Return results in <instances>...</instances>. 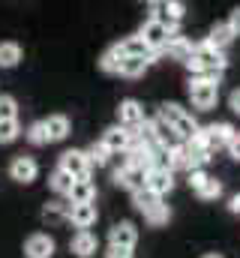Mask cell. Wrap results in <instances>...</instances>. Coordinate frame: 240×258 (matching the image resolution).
I'll return each mask as SVG.
<instances>
[{
  "mask_svg": "<svg viewBox=\"0 0 240 258\" xmlns=\"http://www.w3.org/2000/svg\"><path fill=\"white\" fill-rule=\"evenodd\" d=\"M204 180H207V174H204L201 168H198V171H189V189H195V192H198V189L204 186Z\"/></svg>",
  "mask_w": 240,
  "mask_h": 258,
  "instance_id": "36",
  "label": "cell"
},
{
  "mask_svg": "<svg viewBox=\"0 0 240 258\" xmlns=\"http://www.w3.org/2000/svg\"><path fill=\"white\" fill-rule=\"evenodd\" d=\"M138 36L147 42V48L153 51V54H162V48H165V42H168V30L156 21V18H147L144 24H141V30H138Z\"/></svg>",
  "mask_w": 240,
  "mask_h": 258,
  "instance_id": "7",
  "label": "cell"
},
{
  "mask_svg": "<svg viewBox=\"0 0 240 258\" xmlns=\"http://www.w3.org/2000/svg\"><path fill=\"white\" fill-rule=\"evenodd\" d=\"M150 120V132H153V144L156 147H171V138H174V132H171V126L156 114V117H147Z\"/></svg>",
  "mask_w": 240,
  "mask_h": 258,
  "instance_id": "22",
  "label": "cell"
},
{
  "mask_svg": "<svg viewBox=\"0 0 240 258\" xmlns=\"http://www.w3.org/2000/svg\"><path fill=\"white\" fill-rule=\"evenodd\" d=\"M195 195H198L201 201H216V198L222 195V183H219L216 177H207V180H204V186H201Z\"/></svg>",
  "mask_w": 240,
  "mask_h": 258,
  "instance_id": "34",
  "label": "cell"
},
{
  "mask_svg": "<svg viewBox=\"0 0 240 258\" xmlns=\"http://www.w3.org/2000/svg\"><path fill=\"white\" fill-rule=\"evenodd\" d=\"M96 201V186L90 180H75L72 192H69V204H93Z\"/></svg>",
  "mask_w": 240,
  "mask_h": 258,
  "instance_id": "21",
  "label": "cell"
},
{
  "mask_svg": "<svg viewBox=\"0 0 240 258\" xmlns=\"http://www.w3.org/2000/svg\"><path fill=\"white\" fill-rule=\"evenodd\" d=\"M123 48H120V42L117 45H111V48H105L102 51V57H99V69L105 72V75H120V63H123Z\"/></svg>",
  "mask_w": 240,
  "mask_h": 258,
  "instance_id": "20",
  "label": "cell"
},
{
  "mask_svg": "<svg viewBox=\"0 0 240 258\" xmlns=\"http://www.w3.org/2000/svg\"><path fill=\"white\" fill-rule=\"evenodd\" d=\"M147 66H150V60H141V57H123V63H120V75H123V78H141V75L147 72Z\"/></svg>",
  "mask_w": 240,
  "mask_h": 258,
  "instance_id": "27",
  "label": "cell"
},
{
  "mask_svg": "<svg viewBox=\"0 0 240 258\" xmlns=\"http://www.w3.org/2000/svg\"><path fill=\"white\" fill-rule=\"evenodd\" d=\"M159 201H162V198H156V195L150 192L147 186H144V189H138V192H132V207H135V210H138L141 216H144V213H147L150 207H156Z\"/></svg>",
  "mask_w": 240,
  "mask_h": 258,
  "instance_id": "28",
  "label": "cell"
},
{
  "mask_svg": "<svg viewBox=\"0 0 240 258\" xmlns=\"http://www.w3.org/2000/svg\"><path fill=\"white\" fill-rule=\"evenodd\" d=\"M120 48H123V54H126V57H141V60H150V63H153V57H156V54L147 48V42H144L138 33H135V36H126V39H120Z\"/></svg>",
  "mask_w": 240,
  "mask_h": 258,
  "instance_id": "17",
  "label": "cell"
},
{
  "mask_svg": "<svg viewBox=\"0 0 240 258\" xmlns=\"http://www.w3.org/2000/svg\"><path fill=\"white\" fill-rule=\"evenodd\" d=\"M225 66H228L225 54H222L219 48H213L207 39H204V42H195L192 57L186 60V69H189L195 78H204V81H213V84H219Z\"/></svg>",
  "mask_w": 240,
  "mask_h": 258,
  "instance_id": "1",
  "label": "cell"
},
{
  "mask_svg": "<svg viewBox=\"0 0 240 258\" xmlns=\"http://www.w3.org/2000/svg\"><path fill=\"white\" fill-rule=\"evenodd\" d=\"M87 159H90V165H96V168H102V165H108V159H111V153H108V147L102 144V141H96V144H90L87 150Z\"/></svg>",
  "mask_w": 240,
  "mask_h": 258,
  "instance_id": "31",
  "label": "cell"
},
{
  "mask_svg": "<svg viewBox=\"0 0 240 258\" xmlns=\"http://www.w3.org/2000/svg\"><path fill=\"white\" fill-rule=\"evenodd\" d=\"M150 9H153V15L150 18H156L171 36H177L180 30V18H183V12H186V6L183 3H177V0H159V3H150Z\"/></svg>",
  "mask_w": 240,
  "mask_h": 258,
  "instance_id": "4",
  "label": "cell"
},
{
  "mask_svg": "<svg viewBox=\"0 0 240 258\" xmlns=\"http://www.w3.org/2000/svg\"><path fill=\"white\" fill-rule=\"evenodd\" d=\"M57 168H63L72 180H90V168H93V165H90V159H87L84 150H75V147H72V150H63V153H60Z\"/></svg>",
  "mask_w": 240,
  "mask_h": 258,
  "instance_id": "5",
  "label": "cell"
},
{
  "mask_svg": "<svg viewBox=\"0 0 240 258\" xmlns=\"http://www.w3.org/2000/svg\"><path fill=\"white\" fill-rule=\"evenodd\" d=\"M117 120L123 129H138L147 117H144V108H141L138 99H123L117 105Z\"/></svg>",
  "mask_w": 240,
  "mask_h": 258,
  "instance_id": "13",
  "label": "cell"
},
{
  "mask_svg": "<svg viewBox=\"0 0 240 258\" xmlns=\"http://www.w3.org/2000/svg\"><path fill=\"white\" fill-rule=\"evenodd\" d=\"M201 258H222V255H219V252H204Z\"/></svg>",
  "mask_w": 240,
  "mask_h": 258,
  "instance_id": "42",
  "label": "cell"
},
{
  "mask_svg": "<svg viewBox=\"0 0 240 258\" xmlns=\"http://www.w3.org/2000/svg\"><path fill=\"white\" fill-rule=\"evenodd\" d=\"M231 39H234V30H231V24H228V21H219V24H213V27H210L207 42H210L213 48H219V51H222Z\"/></svg>",
  "mask_w": 240,
  "mask_h": 258,
  "instance_id": "24",
  "label": "cell"
},
{
  "mask_svg": "<svg viewBox=\"0 0 240 258\" xmlns=\"http://www.w3.org/2000/svg\"><path fill=\"white\" fill-rule=\"evenodd\" d=\"M21 63V45L18 42H0V69H15Z\"/></svg>",
  "mask_w": 240,
  "mask_h": 258,
  "instance_id": "26",
  "label": "cell"
},
{
  "mask_svg": "<svg viewBox=\"0 0 240 258\" xmlns=\"http://www.w3.org/2000/svg\"><path fill=\"white\" fill-rule=\"evenodd\" d=\"M228 108H231L234 114H240V87L231 90V96H228Z\"/></svg>",
  "mask_w": 240,
  "mask_h": 258,
  "instance_id": "37",
  "label": "cell"
},
{
  "mask_svg": "<svg viewBox=\"0 0 240 258\" xmlns=\"http://www.w3.org/2000/svg\"><path fill=\"white\" fill-rule=\"evenodd\" d=\"M192 48H195V45H192L186 36H180V33H177V36H168V42H165V48H162V51H165L171 60H183V63H186V60L192 57Z\"/></svg>",
  "mask_w": 240,
  "mask_h": 258,
  "instance_id": "18",
  "label": "cell"
},
{
  "mask_svg": "<svg viewBox=\"0 0 240 258\" xmlns=\"http://www.w3.org/2000/svg\"><path fill=\"white\" fill-rule=\"evenodd\" d=\"M42 222H48V225L69 222V204H63V201H48V204L42 207Z\"/></svg>",
  "mask_w": 240,
  "mask_h": 258,
  "instance_id": "23",
  "label": "cell"
},
{
  "mask_svg": "<svg viewBox=\"0 0 240 258\" xmlns=\"http://www.w3.org/2000/svg\"><path fill=\"white\" fill-rule=\"evenodd\" d=\"M228 24H231V30H234V36H240V6L228 15Z\"/></svg>",
  "mask_w": 240,
  "mask_h": 258,
  "instance_id": "40",
  "label": "cell"
},
{
  "mask_svg": "<svg viewBox=\"0 0 240 258\" xmlns=\"http://www.w3.org/2000/svg\"><path fill=\"white\" fill-rule=\"evenodd\" d=\"M42 123H45V132H48V144L51 141H63L69 135V117L66 114H48Z\"/></svg>",
  "mask_w": 240,
  "mask_h": 258,
  "instance_id": "19",
  "label": "cell"
},
{
  "mask_svg": "<svg viewBox=\"0 0 240 258\" xmlns=\"http://www.w3.org/2000/svg\"><path fill=\"white\" fill-rule=\"evenodd\" d=\"M147 189L156 195V198L168 195L171 189H174V174H171V171H162V168L147 171Z\"/></svg>",
  "mask_w": 240,
  "mask_h": 258,
  "instance_id": "16",
  "label": "cell"
},
{
  "mask_svg": "<svg viewBox=\"0 0 240 258\" xmlns=\"http://www.w3.org/2000/svg\"><path fill=\"white\" fill-rule=\"evenodd\" d=\"M159 117L171 126V132H174V138H180V141H192L195 135H198V123H195V117L186 111V108H180L177 102H165L162 105V111H159Z\"/></svg>",
  "mask_w": 240,
  "mask_h": 258,
  "instance_id": "2",
  "label": "cell"
},
{
  "mask_svg": "<svg viewBox=\"0 0 240 258\" xmlns=\"http://www.w3.org/2000/svg\"><path fill=\"white\" fill-rule=\"evenodd\" d=\"M96 249H99V240L90 234V231H75L72 234V240H69V252L78 258H90L96 255Z\"/></svg>",
  "mask_w": 240,
  "mask_h": 258,
  "instance_id": "15",
  "label": "cell"
},
{
  "mask_svg": "<svg viewBox=\"0 0 240 258\" xmlns=\"http://www.w3.org/2000/svg\"><path fill=\"white\" fill-rule=\"evenodd\" d=\"M105 258H132V249H117V246H108Z\"/></svg>",
  "mask_w": 240,
  "mask_h": 258,
  "instance_id": "38",
  "label": "cell"
},
{
  "mask_svg": "<svg viewBox=\"0 0 240 258\" xmlns=\"http://www.w3.org/2000/svg\"><path fill=\"white\" fill-rule=\"evenodd\" d=\"M114 183H117L120 189L138 192V189L147 186V168H141V165H123V168L114 171Z\"/></svg>",
  "mask_w": 240,
  "mask_h": 258,
  "instance_id": "8",
  "label": "cell"
},
{
  "mask_svg": "<svg viewBox=\"0 0 240 258\" xmlns=\"http://www.w3.org/2000/svg\"><path fill=\"white\" fill-rule=\"evenodd\" d=\"M24 138H27L33 147H42V144H48V132H45V123H42V120L30 123V126H27V132H24Z\"/></svg>",
  "mask_w": 240,
  "mask_h": 258,
  "instance_id": "32",
  "label": "cell"
},
{
  "mask_svg": "<svg viewBox=\"0 0 240 258\" xmlns=\"http://www.w3.org/2000/svg\"><path fill=\"white\" fill-rule=\"evenodd\" d=\"M168 219H171V210H168V204H162V201L144 213V222H147V225H153V228H159V225H168Z\"/></svg>",
  "mask_w": 240,
  "mask_h": 258,
  "instance_id": "29",
  "label": "cell"
},
{
  "mask_svg": "<svg viewBox=\"0 0 240 258\" xmlns=\"http://www.w3.org/2000/svg\"><path fill=\"white\" fill-rule=\"evenodd\" d=\"M105 147H108V153L114 156V153H126L129 150V144H132V129H123L117 123V126H108L105 132H102V138H99Z\"/></svg>",
  "mask_w": 240,
  "mask_h": 258,
  "instance_id": "11",
  "label": "cell"
},
{
  "mask_svg": "<svg viewBox=\"0 0 240 258\" xmlns=\"http://www.w3.org/2000/svg\"><path fill=\"white\" fill-rule=\"evenodd\" d=\"M72 183H75V180H72L63 168H54V171H51V177H48V186H51L57 195H69V192H72Z\"/></svg>",
  "mask_w": 240,
  "mask_h": 258,
  "instance_id": "30",
  "label": "cell"
},
{
  "mask_svg": "<svg viewBox=\"0 0 240 258\" xmlns=\"http://www.w3.org/2000/svg\"><path fill=\"white\" fill-rule=\"evenodd\" d=\"M228 207H231V213H240V195L231 198V204H228Z\"/></svg>",
  "mask_w": 240,
  "mask_h": 258,
  "instance_id": "41",
  "label": "cell"
},
{
  "mask_svg": "<svg viewBox=\"0 0 240 258\" xmlns=\"http://www.w3.org/2000/svg\"><path fill=\"white\" fill-rule=\"evenodd\" d=\"M234 135H237V129L231 126V123H210V126L201 129V138H204V144H207L210 153L219 150V147H228Z\"/></svg>",
  "mask_w": 240,
  "mask_h": 258,
  "instance_id": "6",
  "label": "cell"
},
{
  "mask_svg": "<svg viewBox=\"0 0 240 258\" xmlns=\"http://www.w3.org/2000/svg\"><path fill=\"white\" fill-rule=\"evenodd\" d=\"M174 168H183V171H192V147L186 141L180 144H171V171Z\"/></svg>",
  "mask_w": 240,
  "mask_h": 258,
  "instance_id": "25",
  "label": "cell"
},
{
  "mask_svg": "<svg viewBox=\"0 0 240 258\" xmlns=\"http://www.w3.org/2000/svg\"><path fill=\"white\" fill-rule=\"evenodd\" d=\"M36 174H39V165H36L33 156H15V159L9 162V177H12L15 183H21V186L33 183Z\"/></svg>",
  "mask_w": 240,
  "mask_h": 258,
  "instance_id": "10",
  "label": "cell"
},
{
  "mask_svg": "<svg viewBox=\"0 0 240 258\" xmlns=\"http://www.w3.org/2000/svg\"><path fill=\"white\" fill-rule=\"evenodd\" d=\"M0 120H18V102L9 93H0Z\"/></svg>",
  "mask_w": 240,
  "mask_h": 258,
  "instance_id": "33",
  "label": "cell"
},
{
  "mask_svg": "<svg viewBox=\"0 0 240 258\" xmlns=\"http://www.w3.org/2000/svg\"><path fill=\"white\" fill-rule=\"evenodd\" d=\"M96 204H69V222L78 228V231H87L90 225H96Z\"/></svg>",
  "mask_w": 240,
  "mask_h": 258,
  "instance_id": "14",
  "label": "cell"
},
{
  "mask_svg": "<svg viewBox=\"0 0 240 258\" xmlns=\"http://www.w3.org/2000/svg\"><path fill=\"white\" fill-rule=\"evenodd\" d=\"M186 90H189V99H192V105H195L198 111H210V108H216V102H219V84H213V81L192 78Z\"/></svg>",
  "mask_w": 240,
  "mask_h": 258,
  "instance_id": "3",
  "label": "cell"
},
{
  "mask_svg": "<svg viewBox=\"0 0 240 258\" xmlns=\"http://www.w3.org/2000/svg\"><path fill=\"white\" fill-rule=\"evenodd\" d=\"M54 237L45 231H36L24 240V258H54Z\"/></svg>",
  "mask_w": 240,
  "mask_h": 258,
  "instance_id": "9",
  "label": "cell"
},
{
  "mask_svg": "<svg viewBox=\"0 0 240 258\" xmlns=\"http://www.w3.org/2000/svg\"><path fill=\"white\" fill-rule=\"evenodd\" d=\"M138 243V228L132 222H117L111 225L108 231V246H117V249H135Z\"/></svg>",
  "mask_w": 240,
  "mask_h": 258,
  "instance_id": "12",
  "label": "cell"
},
{
  "mask_svg": "<svg viewBox=\"0 0 240 258\" xmlns=\"http://www.w3.org/2000/svg\"><path fill=\"white\" fill-rule=\"evenodd\" d=\"M21 135V123L18 120H0V144H12Z\"/></svg>",
  "mask_w": 240,
  "mask_h": 258,
  "instance_id": "35",
  "label": "cell"
},
{
  "mask_svg": "<svg viewBox=\"0 0 240 258\" xmlns=\"http://www.w3.org/2000/svg\"><path fill=\"white\" fill-rule=\"evenodd\" d=\"M228 153H231V159H237V162H240V132L231 138V144H228Z\"/></svg>",
  "mask_w": 240,
  "mask_h": 258,
  "instance_id": "39",
  "label": "cell"
}]
</instances>
